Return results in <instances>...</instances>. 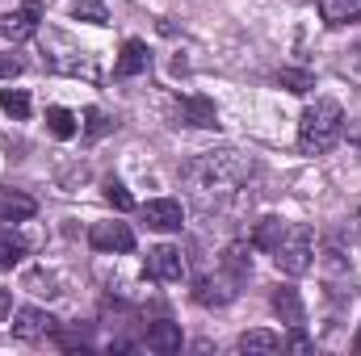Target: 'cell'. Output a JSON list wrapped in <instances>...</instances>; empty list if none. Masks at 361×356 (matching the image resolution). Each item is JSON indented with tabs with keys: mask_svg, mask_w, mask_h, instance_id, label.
Returning a JSON list of instances; mask_svg holds the SVG:
<instances>
[{
	"mask_svg": "<svg viewBox=\"0 0 361 356\" xmlns=\"http://www.w3.org/2000/svg\"><path fill=\"white\" fill-rule=\"evenodd\" d=\"M185 189H189V201L210 214V210H227L231 197L240 193V184L252 177V160L235 147H223V151H206L197 160L185 164Z\"/></svg>",
	"mask_w": 361,
	"mask_h": 356,
	"instance_id": "6da1fadb",
	"label": "cell"
},
{
	"mask_svg": "<svg viewBox=\"0 0 361 356\" xmlns=\"http://www.w3.org/2000/svg\"><path fill=\"white\" fill-rule=\"evenodd\" d=\"M341 134H345V109H341V101L319 96V101H311L302 109V117H298V147L307 155L332 151L341 143Z\"/></svg>",
	"mask_w": 361,
	"mask_h": 356,
	"instance_id": "7a4b0ae2",
	"label": "cell"
},
{
	"mask_svg": "<svg viewBox=\"0 0 361 356\" xmlns=\"http://www.w3.org/2000/svg\"><path fill=\"white\" fill-rule=\"evenodd\" d=\"M34 38L42 42V63H47L51 72L97 80V63H92V55L85 51V46H76L68 34H59V30H38Z\"/></svg>",
	"mask_w": 361,
	"mask_h": 356,
	"instance_id": "3957f363",
	"label": "cell"
},
{
	"mask_svg": "<svg viewBox=\"0 0 361 356\" xmlns=\"http://www.w3.org/2000/svg\"><path fill=\"white\" fill-rule=\"evenodd\" d=\"M273 260H277V268H281L286 276L311 272V265H315V235H311V227H302V222L286 227L281 243L273 248Z\"/></svg>",
	"mask_w": 361,
	"mask_h": 356,
	"instance_id": "277c9868",
	"label": "cell"
},
{
	"mask_svg": "<svg viewBox=\"0 0 361 356\" xmlns=\"http://www.w3.org/2000/svg\"><path fill=\"white\" fill-rule=\"evenodd\" d=\"M143 272H147L152 281H160V285L180 281V276H185V256H180V248H173V243L152 248V252H147V260H143Z\"/></svg>",
	"mask_w": 361,
	"mask_h": 356,
	"instance_id": "5b68a950",
	"label": "cell"
},
{
	"mask_svg": "<svg viewBox=\"0 0 361 356\" xmlns=\"http://www.w3.org/2000/svg\"><path fill=\"white\" fill-rule=\"evenodd\" d=\"M235 276L227 272V268H219V272H206V276H197V285H193V298L202 302V306H227L231 298H235Z\"/></svg>",
	"mask_w": 361,
	"mask_h": 356,
	"instance_id": "8992f818",
	"label": "cell"
},
{
	"mask_svg": "<svg viewBox=\"0 0 361 356\" xmlns=\"http://www.w3.org/2000/svg\"><path fill=\"white\" fill-rule=\"evenodd\" d=\"M38 17H42V4H38V0H25L21 8L0 13V34L13 38V42H25V38L38 34Z\"/></svg>",
	"mask_w": 361,
	"mask_h": 356,
	"instance_id": "52a82bcc",
	"label": "cell"
},
{
	"mask_svg": "<svg viewBox=\"0 0 361 356\" xmlns=\"http://www.w3.org/2000/svg\"><path fill=\"white\" fill-rule=\"evenodd\" d=\"M89 243L97 252H130L135 248V231L126 222H92Z\"/></svg>",
	"mask_w": 361,
	"mask_h": 356,
	"instance_id": "ba28073f",
	"label": "cell"
},
{
	"mask_svg": "<svg viewBox=\"0 0 361 356\" xmlns=\"http://www.w3.org/2000/svg\"><path fill=\"white\" fill-rule=\"evenodd\" d=\"M51 331H55V319H51L47 310H38V306H21V310L13 314V336H17V340H25V344L47 340Z\"/></svg>",
	"mask_w": 361,
	"mask_h": 356,
	"instance_id": "9c48e42d",
	"label": "cell"
},
{
	"mask_svg": "<svg viewBox=\"0 0 361 356\" xmlns=\"http://www.w3.org/2000/svg\"><path fill=\"white\" fill-rule=\"evenodd\" d=\"M143 222L152 231H180L185 210H180V201H173V197H156V201L143 205Z\"/></svg>",
	"mask_w": 361,
	"mask_h": 356,
	"instance_id": "30bf717a",
	"label": "cell"
},
{
	"mask_svg": "<svg viewBox=\"0 0 361 356\" xmlns=\"http://www.w3.org/2000/svg\"><path fill=\"white\" fill-rule=\"evenodd\" d=\"M177 113H180L185 126H197V130H214L219 126V109H214L210 96H180Z\"/></svg>",
	"mask_w": 361,
	"mask_h": 356,
	"instance_id": "8fae6325",
	"label": "cell"
},
{
	"mask_svg": "<svg viewBox=\"0 0 361 356\" xmlns=\"http://www.w3.org/2000/svg\"><path fill=\"white\" fill-rule=\"evenodd\" d=\"M147 68H152L147 42H139V38L122 42V55H118V63H114V76H118V80H130V76H143Z\"/></svg>",
	"mask_w": 361,
	"mask_h": 356,
	"instance_id": "7c38bea8",
	"label": "cell"
},
{
	"mask_svg": "<svg viewBox=\"0 0 361 356\" xmlns=\"http://www.w3.org/2000/svg\"><path fill=\"white\" fill-rule=\"evenodd\" d=\"M38 214V201L17 189H0V222H25Z\"/></svg>",
	"mask_w": 361,
	"mask_h": 356,
	"instance_id": "4fadbf2b",
	"label": "cell"
},
{
	"mask_svg": "<svg viewBox=\"0 0 361 356\" xmlns=\"http://www.w3.org/2000/svg\"><path fill=\"white\" fill-rule=\"evenodd\" d=\"M269 302H273V310L281 314L286 327H302V298H298L294 285H277L269 293Z\"/></svg>",
	"mask_w": 361,
	"mask_h": 356,
	"instance_id": "5bb4252c",
	"label": "cell"
},
{
	"mask_svg": "<svg viewBox=\"0 0 361 356\" xmlns=\"http://www.w3.org/2000/svg\"><path fill=\"white\" fill-rule=\"evenodd\" d=\"M319 17L332 30H345V25H357L361 21V4L357 0H319Z\"/></svg>",
	"mask_w": 361,
	"mask_h": 356,
	"instance_id": "9a60e30c",
	"label": "cell"
},
{
	"mask_svg": "<svg viewBox=\"0 0 361 356\" xmlns=\"http://www.w3.org/2000/svg\"><path fill=\"white\" fill-rule=\"evenodd\" d=\"M147 348L152 352H180V327L177 323H169V319H156L152 327H147Z\"/></svg>",
	"mask_w": 361,
	"mask_h": 356,
	"instance_id": "2e32d148",
	"label": "cell"
},
{
	"mask_svg": "<svg viewBox=\"0 0 361 356\" xmlns=\"http://www.w3.org/2000/svg\"><path fill=\"white\" fill-rule=\"evenodd\" d=\"M76 122H80V117H76L72 109H63V105H51V109H47V130H51L55 139H63V143H68V139L80 130Z\"/></svg>",
	"mask_w": 361,
	"mask_h": 356,
	"instance_id": "e0dca14e",
	"label": "cell"
},
{
	"mask_svg": "<svg viewBox=\"0 0 361 356\" xmlns=\"http://www.w3.org/2000/svg\"><path fill=\"white\" fill-rule=\"evenodd\" d=\"M281 235H286V222H281V218H261V222H257V231H252V248L273 252V248L281 243Z\"/></svg>",
	"mask_w": 361,
	"mask_h": 356,
	"instance_id": "ac0fdd59",
	"label": "cell"
},
{
	"mask_svg": "<svg viewBox=\"0 0 361 356\" xmlns=\"http://www.w3.org/2000/svg\"><path fill=\"white\" fill-rule=\"evenodd\" d=\"M281 348V336H273V331H244L240 336V352H277Z\"/></svg>",
	"mask_w": 361,
	"mask_h": 356,
	"instance_id": "d6986e66",
	"label": "cell"
},
{
	"mask_svg": "<svg viewBox=\"0 0 361 356\" xmlns=\"http://www.w3.org/2000/svg\"><path fill=\"white\" fill-rule=\"evenodd\" d=\"M72 17L76 21H89V25H109L105 0H72Z\"/></svg>",
	"mask_w": 361,
	"mask_h": 356,
	"instance_id": "ffe728a7",
	"label": "cell"
},
{
	"mask_svg": "<svg viewBox=\"0 0 361 356\" xmlns=\"http://www.w3.org/2000/svg\"><path fill=\"white\" fill-rule=\"evenodd\" d=\"M223 268H227L235 281H244V276L252 272V256H248V248H244V243H231V248L223 252Z\"/></svg>",
	"mask_w": 361,
	"mask_h": 356,
	"instance_id": "44dd1931",
	"label": "cell"
},
{
	"mask_svg": "<svg viewBox=\"0 0 361 356\" xmlns=\"http://www.w3.org/2000/svg\"><path fill=\"white\" fill-rule=\"evenodd\" d=\"M277 84L290 89V92H311L315 89V76L302 72V68H281V72H277Z\"/></svg>",
	"mask_w": 361,
	"mask_h": 356,
	"instance_id": "7402d4cb",
	"label": "cell"
},
{
	"mask_svg": "<svg viewBox=\"0 0 361 356\" xmlns=\"http://www.w3.org/2000/svg\"><path fill=\"white\" fill-rule=\"evenodd\" d=\"M21 256H25V243H21L13 231H0V268L21 265Z\"/></svg>",
	"mask_w": 361,
	"mask_h": 356,
	"instance_id": "603a6c76",
	"label": "cell"
},
{
	"mask_svg": "<svg viewBox=\"0 0 361 356\" xmlns=\"http://www.w3.org/2000/svg\"><path fill=\"white\" fill-rule=\"evenodd\" d=\"M0 109H4L8 117H30V96L21 89H4L0 92Z\"/></svg>",
	"mask_w": 361,
	"mask_h": 356,
	"instance_id": "cb8c5ba5",
	"label": "cell"
},
{
	"mask_svg": "<svg viewBox=\"0 0 361 356\" xmlns=\"http://www.w3.org/2000/svg\"><path fill=\"white\" fill-rule=\"evenodd\" d=\"M105 201H109L114 210H135V197H130L118 180H109V184H105Z\"/></svg>",
	"mask_w": 361,
	"mask_h": 356,
	"instance_id": "d4e9b609",
	"label": "cell"
},
{
	"mask_svg": "<svg viewBox=\"0 0 361 356\" xmlns=\"http://www.w3.org/2000/svg\"><path fill=\"white\" fill-rule=\"evenodd\" d=\"M109 126H114V122H109L101 109H89V113H85V134H89V139H101Z\"/></svg>",
	"mask_w": 361,
	"mask_h": 356,
	"instance_id": "484cf974",
	"label": "cell"
},
{
	"mask_svg": "<svg viewBox=\"0 0 361 356\" xmlns=\"http://www.w3.org/2000/svg\"><path fill=\"white\" fill-rule=\"evenodd\" d=\"M281 348H294V352H311V340L302 336V327L290 331V340H281Z\"/></svg>",
	"mask_w": 361,
	"mask_h": 356,
	"instance_id": "4316f807",
	"label": "cell"
},
{
	"mask_svg": "<svg viewBox=\"0 0 361 356\" xmlns=\"http://www.w3.org/2000/svg\"><path fill=\"white\" fill-rule=\"evenodd\" d=\"M21 76V59L17 55H0V80H13Z\"/></svg>",
	"mask_w": 361,
	"mask_h": 356,
	"instance_id": "83f0119b",
	"label": "cell"
},
{
	"mask_svg": "<svg viewBox=\"0 0 361 356\" xmlns=\"http://www.w3.org/2000/svg\"><path fill=\"white\" fill-rule=\"evenodd\" d=\"M345 72H349L353 80H361V46H353V51H349V59H345Z\"/></svg>",
	"mask_w": 361,
	"mask_h": 356,
	"instance_id": "f1b7e54d",
	"label": "cell"
},
{
	"mask_svg": "<svg viewBox=\"0 0 361 356\" xmlns=\"http://www.w3.org/2000/svg\"><path fill=\"white\" fill-rule=\"evenodd\" d=\"M8 314H13V289L0 285V319H8Z\"/></svg>",
	"mask_w": 361,
	"mask_h": 356,
	"instance_id": "f546056e",
	"label": "cell"
},
{
	"mask_svg": "<svg viewBox=\"0 0 361 356\" xmlns=\"http://www.w3.org/2000/svg\"><path fill=\"white\" fill-rule=\"evenodd\" d=\"M353 352H361V331H357V340H353Z\"/></svg>",
	"mask_w": 361,
	"mask_h": 356,
	"instance_id": "4dcf8cb0",
	"label": "cell"
},
{
	"mask_svg": "<svg viewBox=\"0 0 361 356\" xmlns=\"http://www.w3.org/2000/svg\"><path fill=\"white\" fill-rule=\"evenodd\" d=\"M353 231H357V235H361V210H357V222H353Z\"/></svg>",
	"mask_w": 361,
	"mask_h": 356,
	"instance_id": "1f68e13d",
	"label": "cell"
}]
</instances>
